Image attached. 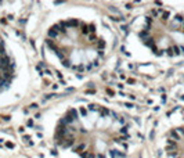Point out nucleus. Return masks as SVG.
<instances>
[{
    "label": "nucleus",
    "mask_w": 184,
    "mask_h": 158,
    "mask_svg": "<svg viewBox=\"0 0 184 158\" xmlns=\"http://www.w3.org/2000/svg\"><path fill=\"white\" fill-rule=\"evenodd\" d=\"M54 140L82 158H123L130 144V126L114 110L82 104L58 121Z\"/></svg>",
    "instance_id": "f257e3e1"
},
{
    "label": "nucleus",
    "mask_w": 184,
    "mask_h": 158,
    "mask_svg": "<svg viewBox=\"0 0 184 158\" xmlns=\"http://www.w3.org/2000/svg\"><path fill=\"white\" fill-rule=\"evenodd\" d=\"M46 45L66 68L76 72H87L98 67L105 53V42L96 26L75 18L53 25Z\"/></svg>",
    "instance_id": "f03ea898"
},
{
    "label": "nucleus",
    "mask_w": 184,
    "mask_h": 158,
    "mask_svg": "<svg viewBox=\"0 0 184 158\" xmlns=\"http://www.w3.org/2000/svg\"><path fill=\"white\" fill-rule=\"evenodd\" d=\"M180 36L184 38V17L180 14L173 15L163 8L149 11L140 31L143 43L156 56L184 54V43L180 42Z\"/></svg>",
    "instance_id": "7ed1b4c3"
},
{
    "label": "nucleus",
    "mask_w": 184,
    "mask_h": 158,
    "mask_svg": "<svg viewBox=\"0 0 184 158\" xmlns=\"http://www.w3.org/2000/svg\"><path fill=\"white\" fill-rule=\"evenodd\" d=\"M14 76V64L4 43L0 39V90L7 88Z\"/></svg>",
    "instance_id": "20e7f679"
}]
</instances>
